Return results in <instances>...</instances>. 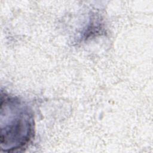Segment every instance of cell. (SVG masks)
<instances>
[{"label":"cell","instance_id":"1","mask_svg":"<svg viewBox=\"0 0 153 153\" xmlns=\"http://www.w3.org/2000/svg\"><path fill=\"white\" fill-rule=\"evenodd\" d=\"M1 100V147L10 152L21 148L29 141L32 118L19 100L2 95Z\"/></svg>","mask_w":153,"mask_h":153}]
</instances>
